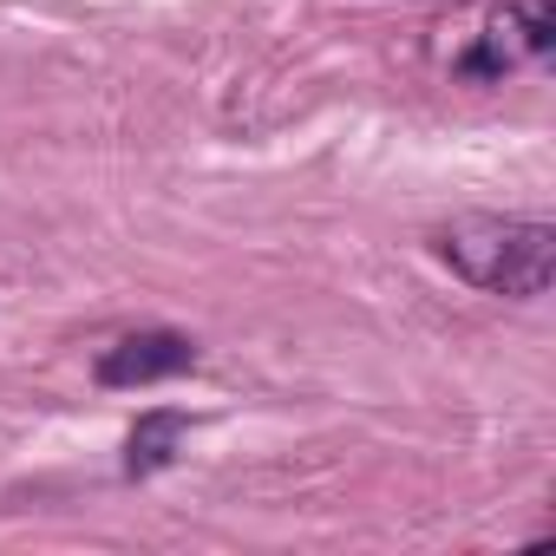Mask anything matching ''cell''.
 <instances>
[{
    "instance_id": "obj_1",
    "label": "cell",
    "mask_w": 556,
    "mask_h": 556,
    "mask_svg": "<svg viewBox=\"0 0 556 556\" xmlns=\"http://www.w3.org/2000/svg\"><path fill=\"white\" fill-rule=\"evenodd\" d=\"M445 262L484 295H510L530 302L549 289L556 275V229L549 223H523V216H458L439 236Z\"/></svg>"
},
{
    "instance_id": "obj_3",
    "label": "cell",
    "mask_w": 556,
    "mask_h": 556,
    "mask_svg": "<svg viewBox=\"0 0 556 556\" xmlns=\"http://www.w3.org/2000/svg\"><path fill=\"white\" fill-rule=\"evenodd\" d=\"M184 367H197V341L151 328V334H125L99 354V387H151V380H170Z\"/></svg>"
},
{
    "instance_id": "obj_2",
    "label": "cell",
    "mask_w": 556,
    "mask_h": 556,
    "mask_svg": "<svg viewBox=\"0 0 556 556\" xmlns=\"http://www.w3.org/2000/svg\"><path fill=\"white\" fill-rule=\"evenodd\" d=\"M549 8L543 0H523V8H504L491 27H484V40L458 60V73L465 79H504V73H517L523 60H543L549 53Z\"/></svg>"
},
{
    "instance_id": "obj_4",
    "label": "cell",
    "mask_w": 556,
    "mask_h": 556,
    "mask_svg": "<svg viewBox=\"0 0 556 556\" xmlns=\"http://www.w3.org/2000/svg\"><path fill=\"white\" fill-rule=\"evenodd\" d=\"M184 432H190L184 413H144V419L131 426V439H125V478L164 471V465L177 458V439H184Z\"/></svg>"
}]
</instances>
